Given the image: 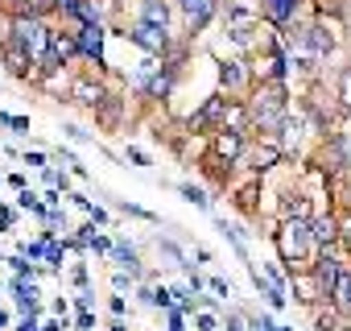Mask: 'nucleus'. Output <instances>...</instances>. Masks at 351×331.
Listing matches in <instances>:
<instances>
[{
    "label": "nucleus",
    "instance_id": "obj_1",
    "mask_svg": "<svg viewBox=\"0 0 351 331\" xmlns=\"http://www.w3.org/2000/svg\"><path fill=\"white\" fill-rule=\"evenodd\" d=\"M244 116H248L252 128H261L265 141H273L285 128V120H289V91H285V83H261L256 95L248 100Z\"/></svg>",
    "mask_w": 351,
    "mask_h": 331
},
{
    "label": "nucleus",
    "instance_id": "obj_2",
    "mask_svg": "<svg viewBox=\"0 0 351 331\" xmlns=\"http://www.w3.org/2000/svg\"><path fill=\"white\" fill-rule=\"evenodd\" d=\"M273 240H277V253H281V261L289 265V269H298V261L310 253V220H281V228L273 232Z\"/></svg>",
    "mask_w": 351,
    "mask_h": 331
},
{
    "label": "nucleus",
    "instance_id": "obj_3",
    "mask_svg": "<svg viewBox=\"0 0 351 331\" xmlns=\"http://www.w3.org/2000/svg\"><path fill=\"white\" fill-rule=\"evenodd\" d=\"M9 42H17L34 62L50 50V25L42 21V17H13V25H9Z\"/></svg>",
    "mask_w": 351,
    "mask_h": 331
},
{
    "label": "nucleus",
    "instance_id": "obj_4",
    "mask_svg": "<svg viewBox=\"0 0 351 331\" xmlns=\"http://www.w3.org/2000/svg\"><path fill=\"white\" fill-rule=\"evenodd\" d=\"M240 153H244V128H240V124L215 128V137H211V161H215V166H232Z\"/></svg>",
    "mask_w": 351,
    "mask_h": 331
},
{
    "label": "nucleus",
    "instance_id": "obj_5",
    "mask_svg": "<svg viewBox=\"0 0 351 331\" xmlns=\"http://www.w3.org/2000/svg\"><path fill=\"white\" fill-rule=\"evenodd\" d=\"M149 58H169V50H173V42H169V30H161V25H145V21H136L132 25V34H128Z\"/></svg>",
    "mask_w": 351,
    "mask_h": 331
},
{
    "label": "nucleus",
    "instance_id": "obj_6",
    "mask_svg": "<svg viewBox=\"0 0 351 331\" xmlns=\"http://www.w3.org/2000/svg\"><path fill=\"white\" fill-rule=\"evenodd\" d=\"M339 273H343V261L335 257V249H322V257H318V261H314V269H310L314 290H318L322 298H330V294H335V286H339Z\"/></svg>",
    "mask_w": 351,
    "mask_h": 331
},
{
    "label": "nucleus",
    "instance_id": "obj_7",
    "mask_svg": "<svg viewBox=\"0 0 351 331\" xmlns=\"http://www.w3.org/2000/svg\"><path fill=\"white\" fill-rule=\"evenodd\" d=\"M228 124V95H207V104L191 116V133H203V128H223Z\"/></svg>",
    "mask_w": 351,
    "mask_h": 331
},
{
    "label": "nucleus",
    "instance_id": "obj_8",
    "mask_svg": "<svg viewBox=\"0 0 351 331\" xmlns=\"http://www.w3.org/2000/svg\"><path fill=\"white\" fill-rule=\"evenodd\" d=\"M104 25L99 21H91V25H79V34H75V46H79V54L83 58H91L95 67H104Z\"/></svg>",
    "mask_w": 351,
    "mask_h": 331
},
{
    "label": "nucleus",
    "instance_id": "obj_9",
    "mask_svg": "<svg viewBox=\"0 0 351 331\" xmlns=\"http://www.w3.org/2000/svg\"><path fill=\"white\" fill-rule=\"evenodd\" d=\"M0 54H5V67H9L17 79H29V75H34V58H29L17 42H9V38H5V42H0Z\"/></svg>",
    "mask_w": 351,
    "mask_h": 331
},
{
    "label": "nucleus",
    "instance_id": "obj_10",
    "mask_svg": "<svg viewBox=\"0 0 351 331\" xmlns=\"http://www.w3.org/2000/svg\"><path fill=\"white\" fill-rule=\"evenodd\" d=\"M104 95H108V91H104V83H95V79H75V83H71V100L83 104V108H99Z\"/></svg>",
    "mask_w": 351,
    "mask_h": 331
},
{
    "label": "nucleus",
    "instance_id": "obj_11",
    "mask_svg": "<svg viewBox=\"0 0 351 331\" xmlns=\"http://www.w3.org/2000/svg\"><path fill=\"white\" fill-rule=\"evenodd\" d=\"M310 240H314L318 249H335V244H339V220H335V216L310 220Z\"/></svg>",
    "mask_w": 351,
    "mask_h": 331
},
{
    "label": "nucleus",
    "instance_id": "obj_12",
    "mask_svg": "<svg viewBox=\"0 0 351 331\" xmlns=\"http://www.w3.org/2000/svg\"><path fill=\"white\" fill-rule=\"evenodd\" d=\"M322 166H326V170H343V166H347V141H343V133H326Z\"/></svg>",
    "mask_w": 351,
    "mask_h": 331
},
{
    "label": "nucleus",
    "instance_id": "obj_13",
    "mask_svg": "<svg viewBox=\"0 0 351 331\" xmlns=\"http://www.w3.org/2000/svg\"><path fill=\"white\" fill-rule=\"evenodd\" d=\"M281 157H285V149H281L277 141H261V145L252 149V170H256V174H265V170H273Z\"/></svg>",
    "mask_w": 351,
    "mask_h": 331
},
{
    "label": "nucleus",
    "instance_id": "obj_14",
    "mask_svg": "<svg viewBox=\"0 0 351 331\" xmlns=\"http://www.w3.org/2000/svg\"><path fill=\"white\" fill-rule=\"evenodd\" d=\"M182 13L191 21V34H199L211 21V13H215V0H182Z\"/></svg>",
    "mask_w": 351,
    "mask_h": 331
},
{
    "label": "nucleus",
    "instance_id": "obj_15",
    "mask_svg": "<svg viewBox=\"0 0 351 331\" xmlns=\"http://www.w3.org/2000/svg\"><path fill=\"white\" fill-rule=\"evenodd\" d=\"M302 0H265V21L269 25H289Z\"/></svg>",
    "mask_w": 351,
    "mask_h": 331
},
{
    "label": "nucleus",
    "instance_id": "obj_16",
    "mask_svg": "<svg viewBox=\"0 0 351 331\" xmlns=\"http://www.w3.org/2000/svg\"><path fill=\"white\" fill-rule=\"evenodd\" d=\"M141 21L169 30V5H165V0H145V5H141Z\"/></svg>",
    "mask_w": 351,
    "mask_h": 331
},
{
    "label": "nucleus",
    "instance_id": "obj_17",
    "mask_svg": "<svg viewBox=\"0 0 351 331\" xmlns=\"http://www.w3.org/2000/svg\"><path fill=\"white\" fill-rule=\"evenodd\" d=\"M13 290H17V310H21V315H38V290H34V282L17 277Z\"/></svg>",
    "mask_w": 351,
    "mask_h": 331
},
{
    "label": "nucleus",
    "instance_id": "obj_18",
    "mask_svg": "<svg viewBox=\"0 0 351 331\" xmlns=\"http://www.w3.org/2000/svg\"><path fill=\"white\" fill-rule=\"evenodd\" d=\"M50 54H58L62 62H66V58H75V54H79L75 34H54V30H50Z\"/></svg>",
    "mask_w": 351,
    "mask_h": 331
},
{
    "label": "nucleus",
    "instance_id": "obj_19",
    "mask_svg": "<svg viewBox=\"0 0 351 331\" xmlns=\"http://www.w3.org/2000/svg\"><path fill=\"white\" fill-rule=\"evenodd\" d=\"M281 220H314V216H310V199H306V195L285 199V203H281Z\"/></svg>",
    "mask_w": 351,
    "mask_h": 331
},
{
    "label": "nucleus",
    "instance_id": "obj_20",
    "mask_svg": "<svg viewBox=\"0 0 351 331\" xmlns=\"http://www.w3.org/2000/svg\"><path fill=\"white\" fill-rule=\"evenodd\" d=\"M112 253H116V261L128 269V277H136V273H141V257H136V253H132L124 240H112Z\"/></svg>",
    "mask_w": 351,
    "mask_h": 331
},
{
    "label": "nucleus",
    "instance_id": "obj_21",
    "mask_svg": "<svg viewBox=\"0 0 351 331\" xmlns=\"http://www.w3.org/2000/svg\"><path fill=\"white\" fill-rule=\"evenodd\" d=\"M219 83H223L228 91H240V87H244V67H240V62H223V67H219Z\"/></svg>",
    "mask_w": 351,
    "mask_h": 331
},
{
    "label": "nucleus",
    "instance_id": "obj_22",
    "mask_svg": "<svg viewBox=\"0 0 351 331\" xmlns=\"http://www.w3.org/2000/svg\"><path fill=\"white\" fill-rule=\"evenodd\" d=\"M330 298H335V306H339V310H347V315H351V273H347V269L339 273V286H335V294H330Z\"/></svg>",
    "mask_w": 351,
    "mask_h": 331
},
{
    "label": "nucleus",
    "instance_id": "obj_23",
    "mask_svg": "<svg viewBox=\"0 0 351 331\" xmlns=\"http://www.w3.org/2000/svg\"><path fill=\"white\" fill-rule=\"evenodd\" d=\"M335 100H339L343 112H351V67L339 71V95H335Z\"/></svg>",
    "mask_w": 351,
    "mask_h": 331
},
{
    "label": "nucleus",
    "instance_id": "obj_24",
    "mask_svg": "<svg viewBox=\"0 0 351 331\" xmlns=\"http://www.w3.org/2000/svg\"><path fill=\"white\" fill-rule=\"evenodd\" d=\"M256 191H261V187H256V183H248V187H244V191L236 195V203H240V212H252V207H256Z\"/></svg>",
    "mask_w": 351,
    "mask_h": 331
},
{
    "label": "nucleus",
    "instance_id": "obj_25",
    "mask_svg": "<svg viewBox=\"0 0 351 331\" xmlns=\"http://www.w3.org/2000/svg\"><path fill=\"white\" fill-rule=\"evenodd\" d=\"M182 195H186V199H191V203H195V207H203V212H207V207H211V199H207V195H203V191H199V187H191V183H182Z\"/></svg>",
    "mask_w": 351,
    "mask_h": 331
},
{
    "label": "nucleus",
    "instance_id": "obj_26",
    "mask_svg": "<svg viewBox=\"0 0 351 331\" xmlns=\"http://www.w3.org/2000/svg\"><path fill=\"white\" fill-rule=\"evenodd\" d=\"M21 207H25V212H38V216H46V203H42L38 195H29V191H21Z\"/></svg>",
    "mask_w": 351,
    "mask_h": 331
},
{
    "label": "nucleus",
    "instance_id": "obj_27",
    "mask_svg": "<svg viewBox=\"0 0 351 331\" xmlns=\"http://www.w3.org/2000/svg\"><path fill=\"white\" fill-rule=\"evenodd\" d=\"M195 327H199V331H215V327H219V319H215L211 310H199V315H195Z\"/></svg>",
    "mask_w": 351,
    "mask_h": 331
},
{
    "label": "nucleus",
    "instance_id": "obj_28",
    "mask_svg": "<svg viewBox=\"0 0 351 331\" xmlns=\"http://www.w3.org/2000/svg\"><path fill=\"white\" fill-rule=\"evenodd\" d=\"M318 331H339V315L335 310H322L318 315Z\"/></svg>",
    "mask_w": 351,
    "mask_h": 331
},
{
    "label": "nucleus",
    "instance_id": "obj_29",
    "mask_svg": "<svg viewBox=\"0 0 351 331\" xmlns=\"http://www.w3.org/2000/svg\"><path fill=\"white\" fill-rule=\"evenodd\" d=\"M46 261H50V269H58V265H62V249H58L54 240H46Z\"/></svg>",
    "mask_w": 351,
    "mask_h": 331
},
{
    "label": "nucleus",
    "instance_id": "obj_30",
    "mask_svg": "<svg viewBox=\"0 0 351 331\" xmlns=\"http://www.w3.org/2000/svg\"><path fill=\"white\" fill-rule=\"evenodd\" d=\"M25 257H46V240H34V244H21Z\"/></svg>",
    "mask_w": 351,
    "mask_h": 331
},
{
    "label": "nucleus",
    "instance_id": "obj_31",
    "mask_svg": "<svg viewBox=\"0 0 351 331\" xmlns=\"http://www.w3.org/2000/svg\"><path fill=\"white\" fill-rule=\"evenodd\" d=\"M186 327V319H182V310H169V331H182Z\"/></svg>",
    "mask_w": 351,
    "mask_h": 331
},
{
    "label": "nucleus",
    "instance_id": "obj_32",
    "mask_svg": "<svg viewBox=\"0 0 351 331\" xmlns=\"http://www.w3.org/2000/svg\"><path fill=\"white\" fill-rule=\"evenodd\" d=\"M211 290H215V294H228V298H232V286H228L223 277H211Z\"/></svg>",
    "mask_w": 351,
    "mask_h": 331
},
{
    "label": "nucleus",
    "instance_id": "obj_33",
    "mask_svg": "<svg viewBox=\"0 0 351 331\" xmlns=\"http://www.w3.org/2000/svg\"><path fill=\"white\" fill-rule=\"evenodd\" d=\"M112 286H116V294H124V290H128V273H116Z\"/></svg>",
    "mask_w": 351,
    "mask_h": 331
},
{
    "label": "nucleus",
    "instance_id": "obj_34",
    "mask_svg": "<svg viewBox=\"0 0 351 331\" xmlns=\"http://www.w3.org/2000/svg\"><path fill=\"white\" fill-rule=\"evenodd\" d=\"M71 277H75V286H87V269H83V265H75V273H71Z\"/></svg>",
    "mask_w": 351,
    "mask_h": 331
},
{
    "label": "nucleus",
    "instance_id": "obj_35",
    "mask_svg": "<svg viewBox=\"0 0 351 331\" xmlns=\"http://www.w3.org/2000/svg\"><path fill=\"white\" fill-rule=\"evenodd\" d=\"M17 331H42V327H38V323H34V315H25V319H21V327H17Z\"/></svg>",
    "mask_w": 351,
    "mask_h": 331
},
{
    "label": "nucleus",
    "instance_id": "obj_36",
    "mask_svg": "<svg viewBox=\"0 0 351 331\" xmlns=\"http://www.w3.org/2000/svg\"><path fill=\"white\" fill-rule=\"evenodd\" d=\"M42 331H62V323H58V319H50V323H46Z\"/></svg>",
    "mask_w": 351,
    "mask_h": 331
},
{
    "label": "nucleus",
    "instance_id": "obj_37",
    "mask_svg": "<svg viewBox=\"0 0 351 331\" xmlns=\"http://www.w3.org/2000/svg\"><path fill=\"white\" fill-rule=\"evenodd\" d=\"M112 331H124V323H112Z\"/></svg>",
    "mask_w": 351,
    "mask_h": 331
},
{
    "label": "nucleus",
    "instance_id": "obj_38",
    "mask_svg": "<svg viewBox=\"0 0 351 331\" xmlns=\"http://www.w3.org/2000/svg\"><path fill=\"white\" fill-rule=\"evenodd\" d=\"M228 331H240V323H232V327H228Z\"/></svg>",
    "mask_w": 351,
    "mask_h": 331
}]
</instances>
